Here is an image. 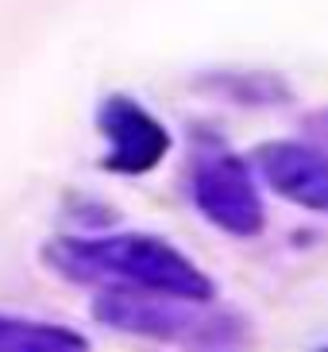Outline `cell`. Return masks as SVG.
Listing matches in <instances>:
<instances>
[{
    "label": "cell",
    "mask_w": 328,
    "mask_h": 352,
    "mask_svg": "<svg viewBox=\"0 0 328 352\" xmlns=\"http://www.w3.org/2000/svg\"><path fill=\"white\" fill-rule=\"evenodd\" d=\"M43 259L73 283L159 290L194 302H213L216 283L178 244L154 232H108V236H58L43 248Z\"/></svg>",
    "instance_id": "1"
},
{
    "label": "cell",
    "mask_w": 328,
    "mask_h": 352,
    "mask_svg": "<svg viewBox=\"0 0 328 352\" xmlns=\"http://www.w3.org/2000/svg\"><path fill=\"white\" fill-rule=\"evenodd\" d=\"M93 318L113 333L170 344H201V349H236L251 337V321L239 318L236 310H220L216 298L194 302L132 287H104L93 298Z\"/></svg>",
    "instance_id": "2"
},
{
    "label": "cell",
    "mask_w": 328,
    "mask_h": 352,
    "mask_svg": "<svg viewBox=\"0 0 328 352\" xmlns=\"http://www.w3.org/2000/svg\"><path fill=\"white\" fill-rule=\"evenodd\" d=\"M189 197L209 225L236 240H255L267 228V201H263L255 163H247L239 151L224 147L220 140L197 151Z\"/></svg>",
    "instance_id": "3"
},
{
    "label": "cell",
    "mask_w": 328,
    "mask_h": 352,
    "mask_svg": "<svg viewBox=\"0 0 328 352\" xmlns=\"http://www.w3.org/2000/svg\"><path fill=\"white\" fill-rule=\"evenodd\" d=\"M97 132L104 135L101 166L120 178H143L166 163L174 135L132 94H108L97 104Z\"/></svg>",
    "instance_id": "4"
},
{
    "label": "cell",
    "mask_w": 328,
    "mask_h": 352,
    "mask_svg": "<svg viewBox=\"0 0 328 352\" xmlns=\"http://www.w3.org/2000/svg\"><path fill=\"white\" fill-rule=\"evenodd\" d=\"M259 178L282 201L328 217V147L305 140H270L255 151Z\"/></svg>",
    "instance_id": "5"
},
{
    "label": "cell",
    "mask_w": 328,
    "mask_h": 352,
    "mask_svg": "<svg viewBox=\"0 0 328 352\" xmlns=\"http://www.w3.org/2000/svg\"><path fill=\"white\" fill-rule=\"evenodd\" d=\"M205 89L216 97L239 104V109H282L294 101V89L282 74L274 70H247V66H232V70H213L205 78Z\"/></svg>",
    "instance_id": "6"
},
{
    "label": "cell",
    "mask_w": 328,
    "mask_h": 352,
    "mask_svg": "<svg viewBox=\"0 0 328 352\" xmlns=\"http://www.w3.org/2000/svg\"><path fill=\"white\" fill-rule=\"evenodd\" d=\"M82 349H89V341L70 325L0 314V352H82Z\"/></svg>",
    "instance_id": "7"
}]
</instances>
